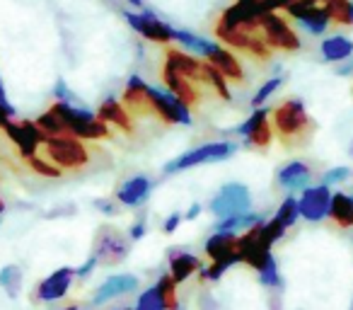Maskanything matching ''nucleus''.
<instances>
[{
	"mask_svg": "<svg viewBox=\"0 0 353 310\" xmlns=\"http://www.w3.org/2000/svg\"><path fill=\"white\" fill-rule=\"evenodd\" d=\"M44 155L61 170H83L90 163V151L83 146L80 138L73 136H46Z\"/></svg>",
	"mask_w": 353,
	"mask_h": 310,
	"instance_id": "3",
	"label": "nucleus"
},
{
	"mask_svg": "<svg viewBox=\"0 0 353 310\" xmlns=\"http://www.w3.org/2000/svg\"><path fill=\"white\" fill-rule=\"evenodd\" d=\"M97 206L102 209V211H107V213H114V206L109 202H97Z\"/></svg>",
	"mask_w": 353,
	"mask_h": 310,
	"instance_id": "45",
	"label": "nucleus"
},
{
	"mask_svg": "<svg viewBox=\"0 0 353 310\" xmlns=\"http://www.w3.org/2000/svg\"><path fill=\"white\" fill-rule=\"evenodd\" d=\"M165 68L184 75V78L196 85L206 83V61H201L199 56L184 54V51H179V49L165 51Z\"/></svg>",
	"mask_w": 353,
	"mask_h": 310,
	"instance_id": "11",
	"label": "nucleus"
},
{
	"mask_svg": "<svg viewBox=\"0 0 353 310\" xmlns=\"http://www.w3.org/2000/svg\"><path fill=\"white\" fill-rule=\"evenodd\" d=\"M264 223V218L259 213H240V216H230V218H221V223L216 226V233H228V235H237L242 231H250V228Z\"/></svg>",
	"mask_w": 353,
	"mask_h": 310,
	"instance_id": "27",
	"label": "nucleus"
},
{
	"mask_svg": "<svg viewBox=\"0 0 353 310\" xmlns=\"http://www.w3.org/2000/svg\"><path fill=\"white\" fill-rule=\"evenodd\" d=\"M264 3H266V0H264Z\"/></svg>",
	"mask_w": 353,
	"mask_h": 310,
	"instance_id": "50",
	"label": "nucleus"
},
{
	"mask_svg": "<svg viewBox=\"0 0 353 310\" xmlns=\"http://www.w3.org/2000/svg\"><path fill=\"white\" fill-rule=\"evenodd\" d=\"M259 25H261V37H264L271 49L295 54V51H300V46H303L298 32L290 27V22L285 20L281 12H264Z\"/></svg>",
	"mask_w": 353,
	"mask_h": 310,
	"instance_id": "4",
	"label": "nucleus"
},
{
	"mask_svg": "<svg viewBox=\"0 0 353 310\" xmlns=\"http://www.w3.org/2000/svg\"><path fill=\"white\" fill-rule=\"evenodd\" d=\"M329 218L341 228H353V197L346 192L332 194V206H329Z\"/></svg>",
	"mask_w": 353,
	"mask_h": 310,
	"instance_id": "26",
	"label": "nucleus"
},
{
	"mask_svg": "<svg viewBox=\"0 0 353 310\" xmlns=\"http://www.w3.org/2000/svg\"><path fill=\"white\" fill-rule=\"evenodd\" d=\"M51 109L61 117L68 136L90 138V141H107V138H112V126L99 122V119L94 117V114H90L88 109L73 107V104H68V102H56Z\"/></svg>",
	"mask_w": 353,
	"mask_h": 310,
	"instance_id": "2",
	"label": "nucleus"
},
{
	"mask_svg": "<svg viewBox=\"0 0 353 310\" xmlns=\"http://www.w3.org/2000/svg\"><path fill=\"white\" fill-rule=\"evenodd\" d=\"M143 233H145V223H143V221H138L136 226L131 228V238H133V240H141V238H143Z\"/></svg>",
	"mask_w": 353,
	"mask_h": 310,
	"instance_id": "43",
	"label": "nucleus"
},
{
	"mask_svg": "<svg viewBox=\"0 0 353 310\" xmlns=\"http://www.w3.org/2000/svg\"><path fill=\"white\" fill-rule=\"evenodd\" d=\"M133 310H167V305H165V300H162L157 286H152V289L143 291V293L138 296V303Z\"/></svg>",
	"mask_w": 353,
	"mask_h": 310,
	"instance_id": "35",
	"label": "nucleus"
},
{
	"mask_svg": "<svg viewBox=\"0 0 353 310\" xmlns=\"http://www.w3.org/2000/svg\"><path fill=\"white\" fill-rule=\"evenodd\" d=\"M319 51H322V59L329 61V64H343L353 56V41L343 35H332L327 39H322L319 44Z\"/></svg>",
	"mask_w": 353,
	"mask_h": 310,
	"instance_id": "23",
	"label": "nucleus"
},
{
	"mask_svg": "<svg viewBox=\"0 0 353 310\" xmlns=\"http://www.w3.org/2000/svg\"><path fill=\"white\" fill-rule=\"evenodd\" d=\"M25 163L34 175H41V177H61V168H56L46 155H32Z\"/></svg>",
	"mask_w": 353,
	"mask_h": 310,
	"instance_id": "34",
	"label": "nucleus"
},
{
	"mask_svg": "<svg viewBox=\"0 0 353 310\" xmlns=\"http://www.w3.org/2000/svg\"><path fill=\"white\" fill-rule=\"evenodd\" d=\"M281 85H283V78H269V80H266V83L259 88V93L254 95V99H252V104H254L256 109H261V104H264L266 99H269L271 95H274L276 90L281 88Z\"/></svg>",
	"mask_w": 353,
	"mask_h": 310,
	"instance_id": "36",
	"label": "nucleus"
},
{
	"mask_svg": "<svg viewBox=\"0 0 353 310\" xmlns=\"http://www.w3.org/2000/svg\"><path fill=\"white\" fill-rule=\"evenodd\" d=\"M322 6L334 25L353 27V0H324Z\"/></svg>",
	"mask_w": 353,
	"mask_h": 310,
	"instance_id": "28",
	"label": "nucleus"
},
{
	"mask_svg": "<svg viewBox=\"0 0 353 310\" xmlns=\"http://www.w3.org/2000/svg\"><path fill=\"white\" fill-rule=\"evenodd\" d=\"M285 15L293 17V20L312 37H322L324 32L329 30V25H332L329 12L324 10V6L322 3H317V0H303V3H295V6L285 8Z\"/></svg>",
	"mask_w": 353,
	"mask_h": 310,
	"instance_id": "6",
	"label": "nucleus"
},
{
	"mask_svg": "<svg viewBox=\"0 0 353 310\" xmlns=\"http://www.w3.org/2000/svg\"><path fill=\"white\" fill-rule=\"evenodd\" d=\"M199 211H201V206H199V204H194V206H192V209H189L187 218H196V216H199Z\"/></svg>",
	"mask_w": 353,
	"mask_h": 310,
	"instance_id": "46",
	"label": "nucleus"
},
{
	"mask_svg": "<svg viewBox=\"0 0 353 310\" xmlns=\"http://www.w3.org/2000/svg\"><path fill=\"white\" fill-rule=\"evenodd\" d=\"M128 257V240L117 231V228H99L97 240H94V260L97 264L114 267L121 264Z\"/></svg>",
	"mask_w": 353,
	"mask_h": 310,
	"instance_id": "8",
	"label": "nucleus"
},
{
	"mask_svg": "<svg viewBox=\"0 0 353 310\" xmlns=\"http://www.w3.org/2000/svg\"><path fill=\"white\" fill-rule=\"evenodd\" d=\"M148 85L141 78H131L123 88L121 104L131 117H152L150 102H148Z\"/></svg>",
	"mask_w": 353,
	"mask_h": 310,
	"instance_id": "20",
	"label": "nucleus"
},
{
	"mask_svg": "<svg viewBox=\"0 0 353 310\" xmlns=\"http://www.w3.org/2000/svg\"><path fill=\"white\" fill-rule=\"evenodd\" d=\"M201 260L194 255H189V252H174V255H170V276L176 281V284H182V281H187L192 274H196V271H201Z\"/></svg>",
	"mask_w": 353,
	"mask_h": 310,
	"instance_id": "25",
	"label": "nucleus"
},
{
	"mask_svg": "<svg viewBox=\"0 0 353 310\" xmlns=\"http://www.w3.org/2000/svg\"><path fill=\"white\" fill-rule=\"evenodd\" d=\"M203 59H206L208 64H211L213 68H216L218 73H221L223 78L228 80V83H240V85L245 83V68H242L240 59H237V56L232 54L230 49L213 44Z\"/></svg>",
	"mask_w": 353,
	"mask_h": 310,
	"instance_id": "14",
	"label": "nucleus"
},
{
	"mask_svg": "<svg viewBox=\"0 0 353 310\" xmlns=\"http://www.w3.org/2000/svg\"><path fill=\"white\" fill-rule=\"evenodd\" d=\"M312 180V168L303 160H290L276 175V182L285 189V192H305Z\"/></svg>",
	"mask_w": 353,
	"mask_h": 310,
	"instance_id": "18",
	"label": "nucleus"
},
{
	"mask_svg": "<svg viewBox=\"0 0 353 310\" xmlns=\"http://www.w3.org/2000/svg\"><path fill=\"white\" fill-rule=\"evenodd\" d=\"M157 291H160L162 300H165L167 310H179V300H176V281L172 279L170 274L160 276V281H157Z\"/></svg>",
	"mask_w": 353,
	"mask_h": 310,
	"instance_id": "33",
	"label": "nucleus"
},
{
	"mask_svg": "<svg viewBox=\"0 0 353 310\" xmlns=\"http://www.w3.org/2000/svg\"><path fill=\"white\" fill-rule=\"evenodd\" d=\"M235 143H208V146H201L196 151L187 153L182 158H176L174 163H167V173H179V170H189V168H196V165L203 163H218V160H225L230 158L232 153H235Z\"/></svg>",
	"mask_w": 353,
	"mask_h": 310,
	"instance_id": "9",
	"label": "nucleus"
},
{
	"mask_svg": "<svg viewBox=\"0 0 353 310\" xmlns=\"http://www.w3.org/2000/svg\"><path fill=\"white\" fill-rule=\"evenodd\" d=\"M237 257H240L242 264L252 267L254 271H261L274 260L271 245L264 240V235H261V223L250 228L247 233H242V235H237Z\"/></svg>",
	"mask_w": 353,
	"mask_h": 310,
	"instance_id": "5",
	"label": "nucleus"
},
{
	"mask_svg": "<svg viewBox=\"0 0 353 310\" xmlns=\"http://www.w3.org/2000/svg\"><path fill=\"white\" fill-rule=\"evenodd\" d=\"M259 281L264 286H269V289H276V286H281V276H279V267H276V260H271L269 264H266L264 269L259 271Z\"/></svg>",
	"mask_w": 353,
	"mask_h": 310,
	"instance_id": "37",
	"label": "nucleus"
},
{
	"mask_svg": "<svg viewBox=\"0 0 353 310\" xmlns=\"http://www.w3.org/2000/svg\"><path fill=\"white\" fill-rule=\"evenodd\" d=\"M276 221L281 223V226L288 231V228H293L295 226V221L300 218V209H298V199H293V197H288L283 204L279 206V211H276Z\"/></svg>",
	"mask_w": 353,
	"mask_h": 310,
	"instance_id": "31",
	"label": "nucleus"
},
{
	"mask_svg": "<svg viewBox=\"0 0 353 310\" xmlns=\"http://www.w3.org/2000/svg\"><path fill=\"white\" fill-rule=\"evenodd\" d=\"M73 276H75V269H70V267H63V269L54 271V274H49L37 286L32 298L39 300V303H54V300L63 298V296L68 293L70 284H73Z\"/></svg>",
	"mask_w": 353,
	"mask_h": 310,
	"instance_id": "15",
	"label": "nucleus"
},
{
	"mask_svg": "<svg viewBox=\"0 0 353 310\" xmlns=\"http://www.w3.org/2000/svg\"><path fill=\"white\" fill-rule=\"evenodd\" d=\"M136 289H138V279L133 274L109 276V279L97 289V293H94V305H102L114 298H121V296L131 293V291H136Z\"/></svg>",
	"mask_w": 353,
	"mask_h": 310,
	"instance_id": "21",
	"label": "nucleus"
},
{
	"mask_svg": "<svg viewBox=\"0 0 353 310\" xmlns=\"http://www.w3.org/2000/svg\"><path fill=\"white\" fill-rule=\"evenodd\" d=\"M336 75H343V78H348V75H353V59L343 61V64L336 66Z\"/></svg>",
	"mask_w": 353,
	"mask_h": 310,
	"instance_id": "41",
	"label": "nucleus"
},
{
	"mask_svg": "<svg viewBox=\"0 0 353 310\" xmlns=\"http://www.w3.org/2000/svg\"><path fill=\"white\" fill-rule=\"evenodd\" d=\"M162 83L170 88L172 97H174L176 102H182L187 109H194L199 102H201V90H199V85L192 83V80H187L184 75L174 73V70L162 68Z\"/></svg>",
	"mask_w": 353,
	"mask_h": 310,
	"instance_id": "16",
	"label": "nucleus"
},
{
	"mask_svg": "<svg viewBox=\"0 0 353 310\" xmlns=\"http://www.w3.org/2000/svg\"><path fill=\"white\" fill-rule=\"evenodd\" d=\"M223 271H225V267L223 264H216V262H211V264L206 267V269H201V279L203 281H216L223 276Z\"/></svg>",
	"mask_w": 353,
	"mask_h": 310,
	"instance_id": "39",
	"label": "nucleus"
},
{
	"mask_svg": "<svg viewBox=\"0 0 353 310\" xmlns=\"http://www.w3.org/2000/svg\"><path fill=\"white\" fill-rule=\"evenodd\" d=\"M34 124L46 133V136H68L63 122H61V117L54 112V109H49V112H44L41 117H37Z\"/></svg>",
	"mask_w": 353,
	"mask_h": 310,
	"instance_id": "29",
	"label": "nucleus"
},
{
	"mask_svg": "<svg viewBox=\"0 0 353 310\" xmlns=\"http://www.w3.org/2000/svg\"><path fill=\"white\" fill-rule=\"evenodd\" d=\"M94 267H97V260H94V255H92V257H90L88 262H85L83 267H80V269H75V274H78V276H88L90 271L94 269Z\"/></svg>",
	"mask_w": 353,
	"mask_h": 310,
	"instance_id": "42",
	"label": "nucleus"
},
{
	"mask_svg": "<svg viewBox=\"0 0 353 310\" xmlns=\"http://www.w3.org/2000/svg\"><path fill=\"white\" fill-rule=\"evenodd\" d=\"M150 194V180L148 177H131L128 182L121 184V189L117 192V199L123 206H138L143 204Z\"/></svg>",
	"mask_w": 353,
	"mask_h": 310,
	"instance_id": "24",
	"label": "nucleus"
},
{
	"mask_svg": "<svg viewBox=\"0 0 353 310\" xmlns=\"http://www.w3.org/2000/svg\"><path fill=\"white\" fill-rule=\"evenodd\" d=\"M206 255L211 257V262L223 264L228 269L230 264H237V235H228V233H216L206 240Z\"/></svg>",
	"mask_w": 353,
	"mask_h": 310,
	"instance_id": "19",
	"label": "nucleus"
},
{
	"mask_svg": "<svg viewBox=\"0 0 353 310\" xmlns=\"http://www.w3.org/2000/svg\"><path fill=\"white\" fill-rule=\"evenodd\" d=\"M121 310H131V308H121Z\"/></svg>",
	"mask_w": 353,
	"mask_h": 310,
	"instance_id": "49",
	"label": "nucleus"
},
{
	"mask_svg": "<svg viewBox=\"0 0 353 310\" xmlns=\"http://www.w3.org/2000/svg\"><path fill=\"white\" fill-rule=\"evenodd\" d=\"M0 286L8 291V296L10 298H15L17 293H20V286H22V271L20 267L15 264H8L6 269L0 271Z\"/></svg>",
	"mask_w": 353,
	"mask_h": 310,
	"instance_id": "30",
	"label": "nucleus"
},
{
	"mask_svg": "<svg viewBox=\"0 0 353 310\" xmlns=\"http://www.w3.org/2000/svg\"><path fill=\"white\" fill-rule=\"evenodd\" d=\"M97 119L104 122L107 126H114L123 133H133V117L126 112L121 102H117L114 97H107L97 109Z\"/></svg>",
	"mask_w": 353,
	"mask_h": 310,
	"instance_id": "22",
	"label": "nucleus"
},
{
	"mask_svg": "<svg viewBox=\"0 0 353 310\" xmlns=\"http://www.w3.org/2000/svg\"><path fill=\"white\" fill-rule=\"evenodd\" d=\"M203 85H208V88H211V90H216L218 97H221V99H225V102H230L232 95H230V88H228V80L223 78V75L218 73V70L213 68V66L208 64V61H206V83H203Z\"/></svg>",
	"mask_w": 353,
	"mask_h": 310,
	"instance_id": "32",
	"label": "nucleus"
},
{
	"mask_svg": "<svg viewBox=\"0 0 353 310\" xmlns=\"http://www.w3.org/2000/svg\"><path fill=\"white\" fill-rule=\"evenodd\" d=\"M271 122H274V131L281 136L285 146H300L310 138L314 131V122L307 114L305 104L298 97H288L271 109Z\"/></svg>",
	"mask_w": 353,
	"mask_h": 310,
	"instance_id": "1",
	"label": "nucleus"
},
{
	"mask_svg": "<svg viewBox=\"0 0 353 310\" xmlns=\"http://www.w3.org/2000/svg\"><path fill=\"white\" fill-rule=\"evenodd\" d=\"M63 310H80V308H78V305H75V303H70V305H65Z\"/></svg>",
	"mask_w": 353,
	"mask_h": 310,
	"instance_id": "47",
	"label": "nucleus"
},
{
	"mask_svg": "<svg viewBox=\"0 0 353 310\" xmlns=\"http://www.w3.org/2000/svg\"><path fill=\"white\" fill-rule=\"evenodd\" d=\"M10 117H12V112H10V107H8V104H0V128H3V131H6L8 126H10Z\"/></svg>",
	"mask_w": 353,
	"mask_h": 310,
	"instance_id": "40",
	"label": "nucleus"
},
{
	"mask_svg": "<svg viewBox=\"0 0 353 310\" xmlns=\"http://www.w3.org/2000/svg\"><path fill=\"white\" fill-rule=\"evenodd\" d=\"M351 158H353V143H351Z\"/></svg>",
	"mask_w": 353,
	"mask_h": 310,
	"instance_id": "48",
	"label": "nucleus"
},
{
	"mask_svg": "<svg viewBox=\"0 0 353 310\" xmlns=\"http://www.w3.org/2000/svg\"><path fill=\"white\" fill-rule=\"evenodd\" d=\"M240 133L247 136V146L250 148H259V151L269 148L271 141H274V124L269 122V109H256L240 126Z\"/></svg>",
	"mask_w": 353,
	"mask_h": 310,
	"instance_id": "13",
	"label": "nucleus"
},
{
	"mask_svg": "<svg viewBox=\"0 0 353 310\" xmlns=\"http://www.w3.org/2000/svg\"><path fill=\"white\" fill-rule=\"evenodd\" d=\"M148 102H150V109L152 114H155L157 119H162L165 124H189L192 119H189V109L184 107L182 102H176L174 97H170V95L160 93V90L150 88L148 90Z\"/></svg>",
	"mask_w": 353,
	"mask_h": 310,
	"instance_id": "12",
	"label": "nucleus"
},
{
	"mask_svg": "<svg viewBox=\"0 0 353 310\" xmlns=\"http://www.w3.org/2000/svg\"><path fill=\"white\" fill-rule=\"evenodd\" d=\"M126 20L131 22L133 30L141 32L145 39L155 41V44H170L176 35V30H172L170 25H165V22L152 15H133V12H126Z\"/></svg>",
	"mask_w": 353,
	"mask_h": 310,
	"instance_id": "17",
	"label": "nucleus"
},
{
	"mask_svg": "<svg viewBox=\"0 0 353 310\" xmlns=\"http://www.w3.org/2000/svg\"><path fill=\"white\" fill-rule=\"evenodd\" d=\"M252 206V197L250 189L245 184H225L221 192L216 194V199H211V211L218 218H230V216H240V213H250Z\"/></svg>",
	"mask_w": 353,
	"mask_h": 310,
	"instance_id": "7",
	"label": "nucleus"
},
{
	"mask_svg": "<svg viewBox=\"0 0 353 310\" xmlns=\"http://www.w3.org/2000/svg\"><path fill=\"white\" fill-rule=\"evenodd\" d=\"M348 177H351V168H343V165H339V168H332V170H327V173H324L322 184L332 187V184L346 182Z\"/></svg>",
	"mask_w": 353,
	"mask_h": 310,
	"instance_id": "38",
	"label": "nucleus"
},
{
	"mask_svg": "<svg viewBox=\"0 0 353 310\" xmlns=\"http://www.w3.org/2000/svg\"><path fill=\"white\" fill-rule=\"evenodd\" d=\"M332 187L327 184H317V187H307L298 199L300 216L305 221L319 223L329 216V206H332Z\"/></svg>",
	"mask_w": 353,
	"mask_h": 310,
	"instance_id": "10",
	"label": "nucleus"
},
{
	"mask_svg": "<svg viewBox=\"0 0 353 310\" xmlns=\"http://www.w3.org/2000/svg\"><path fill=\"white\" fill-rule=\"evenodd\" d=\"M179 221H182V216H170L165 221V233H172L176 231V226H179Z\"/></svg>",
	"mask_w": 353,
	"mask_h": 310,
	"instance_id": "44",
	"label": "nucleus"
}]
</instances>
